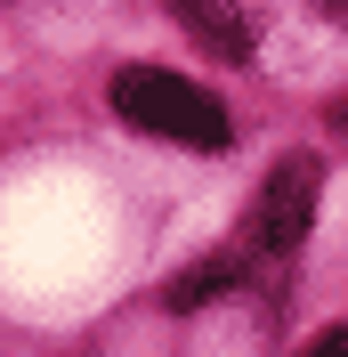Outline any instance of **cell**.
Listing matches in <instances>:
<instances>
[{
	"label": "cell",
	"instance_id": "1",
	"mask_svg": "<svg viewBox=\"0 0 348 357\" xmlns=\"http://www.w3.org/2000/svg\"><path fill=\"white\" fill-rule=\"evenodd\" d=\"M113 114L130 130L178 138V146H227V106L171 66H122L113 73Z\"/></svg>",
	"mask_w": 348,
	"mask_h": 357
},
{
	"label": "cell",
	"instance_id": "2",
	"mask_svg": "<svg viewBox=\"0 0 348 357\" xmlns=\"http://www.w3.org/2000/svg\"><path fill=\"white\" fill-rule=\"evenodd\" d=\"M316 187H324V162L316 155H283L267 171V187L251 195V227H243V244L251 252H292L316 220Z\"/></svg>",
	"mask_w": 348,
	"mask_h": 357
},
{
	"label": "cell",
	"instance_id": "3",
	"mask_svg": "<svg viewBox=\"0 0 348 357\" xmlns=\"http://www.w3.org/2000/svg\"><path fill=\"white\" fill-rule=\"evenodd\" d=\"M178 17H187V33H195L203 49H219V57H251V24H243L235 0H171Z\"/></svg>",
	"mask_w": 348,
	"mask_h": 357
},
{
	"label": "cell",
	"instance_id": "4",
	"mask_svg": "<svg viewBox=\"0 0 348 357\" xmlns=\"http://www.w3.org/2000/svg\"><path fill=\"white\" fill-rule=\"evenodd\" d=\"M235 276H243V252H219V260H195V268H178L162 301H171V309H203V301H219V292L235 284Z\"/></svg>",
	"mask_w": 348,
	"mask_h": 357
},
{
	"label": "cell",
	"instance_id": "5",
	"mask_svg": "<svg viewBox=\"0 0 348 357\" xmlns=\"http://www.w3.org/2000/svg\"><path fill=\"white\" fill-rule=\"evenodd\" d=\"M300 357H348V325H332V333H324V341H308V349H300Z\"/></svg>",
	"mask_w": 348,
	"mask_h": 357
},
{
	"label": "cell",
	"instance_id": "6",
	"mask_svg": "<svg viewBox=\"0 0 348 357\" xmlns=\"http://www.w3.org/2000/svg\"><path fill=\"white\" fill-rule=\"evenodd\" d=\"M316 8H324V17H332V24H348V0H316Z\"/></svg>",
	"mask_w": 348,
	"mask_h": 357
}]
</instances>
